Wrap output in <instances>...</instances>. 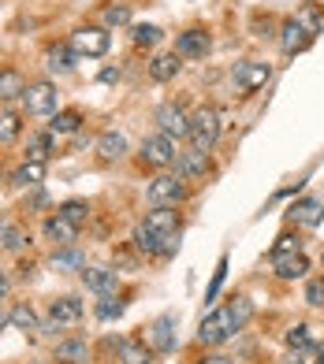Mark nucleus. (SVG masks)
Instances as JSON below:
<instances>
[{
  "label": "nucleus",
  "mask_w": 324,
  "mask_h": 364,
  "mask_svg": "<svg viewBox=\"0 0 324 364\" xmlns=\"http://www.w3.org/2000/svg\"><path fill=\"white\" fill-rule=\"evenodd\" d=\"M175 235H179V212L175 208H153L135 230V245L150 257H168L175 250Z\"/></svg>",
  "instance_id": "nucleus-1"
},
{
  "label": "nucleus",
  "mask_w": 324,
  "mask_h": 364,
  "mask_svg": "<svg viewBox=\"0 0 324 364\" xmlns=\"http://www.w3.org/2000/svg\"><path fill=\"white\" fill-rule=\"evenodd\" d=\"M190 145L194 149H202V153H209V149L216 145L220 138V112L216 108H198L190 115Z\"/></svg>",
  "instance_id": "nucleus-2"
},
{
  "label": "nucleus",
  "mask_w": 324,
  "mask_h": 364,
  "mask_svg": "<svg viewBox=\"0 0 324 364\" xmlns=\"http://www.w3.org/2000/svg\"><path fill=\"white\" fill-rule=\"evenodd\" d=\"M145 197H150L153 208H175L187 201V178L179 175H157L150 182V190H145Z\"/></svg>",
  "instance_id": "nucleus-3"
},
{
  "label": "nucleus",
  "mask_w": 324,
  "mask_h": 364,
  "mask_svg": "<svg viewBox=\"0 0 324 364\" xmlns=\"http://www.w3.org/2000/svg\"><path fill=\"white\" fill-rule=\"evenodd\" d=\"M235 331H239V323H235V316H231V309H213V312L202 320V327H198V342L220 346V342H228Z\"/></svg>",
  "instance_id": "nucleus-4"
},
{
  "label": "nucleus",
  "mask_w": 324,
  "mask_h": 364,
  "mask_svg": "<svg viewBox=\"0 0 324 364\" xmlns=\"http://www.w3.org/2000/svg\"><path fill=\"white\" fill-rule=\"evenodd\" d=\"M272 78V68L268 63H261V60H242V63H235V71H231V86H235V93H257L265 86V82Z\"/></svg>",
  "instance_id": "nucleus-5"
},
{
  "label": "nucleus",
  "mask_w": 324,
  "mask_h": 364,
  "mask_svg": "<svg viewBox=\"0 0 324 364\" xmlns=\"http://www.w3.org/2000/svg\"><path fill=\"white\" fill-rule=\"evenodd\" d=\"M112 45V34L105 26H78L71 34V48L75 56H105Z\"/></svg>",
  "instance_id": "nucleus-6"
},
{
  "label": "nucleus",
  "mask_w": 324,
  "mask_h": 364,
  "mask_svg": "<svg viewBox=\"0 0 324 364\" xmlns=\"http://www.w3.org/2000/svg\"><path fill=\"white\" fill-rule=\"evenodd\" d=\"M175 138H168V134H150L142 141V164L145 168H172L175 164Z\"/></svg>",
  "instance_id": "nucleus-7"
},
{
  "label": "nucleus",
  "mask_w": 324,
  "mask_h": 364,
  "mask_svg": "<svg viewBox=\"0 0 324 364\" xmlns=\"http://www.w3.org/2000/svg\"><path fill=\"white\" fill-rule=\"evenodd\" d=\"M23 105L30 115H56V86L53 82H34L23 93Z\"/></svg>",
  "instance_id": "nucleus-8"
},
{
  "label": "nucleus",
  "mask_w": 324,
  "mask_h": 364,
  "mask_svg": "<svg viewBox=\"0 0 324 364\" xmlns=\"http://www.w3.org/2000/svg\"><path fill=\"white\" fill-rule=\"evenodd\" d=\"M157 127H160V134H168V138H187L190 134V115L179 105H160L157 108Z\"/></svg>",
  "instance_id": "nucleus-9"
},
{
  "label": "nucleus",
  "mask_w": 324,
  "mask_h": 364,
  "mask_svg": "<svg viewBox=\"0 0 324 364\" xmlns=\"http://www.w3.org/2000/svg\"><path fill=\"white\" fill-rule=\"evenodd\" d=\"M83 301L78 297H56V301H48V323L53 327H75L83 323Z\"/></svg>",
  "instance_id": "nucleus-10"
},
{
  "label": "nucleus",
  "mask_w": 324,
  "mask_h": 364,
  "mask_svg": "<svg viewBox=\"0 0 324 364\" xmlns=\"http://www.w3.org/2000/svg\"><path fill=\"white\" fill-rule=\"evenodd\" d=\"M310 41H313V34L305 30L298 19H287L283 26H280V48L287 56H295V53H302V48H310Z\"/></svg>",
  "instance_id": "nucleus-11"
},
{
  "label": "nucleus",
  "mask_w": 324,
  "mask_h": 364,
  "mask_svg": "<svg viewBox=\"0 0 324 364\" xmlns=\"http://www.w3.org/2000/svg\"><path fill=\"white\" fill-rule=\"evenodd\" d=\"M75 235H78V227L75 223H68L60 216V212H53V216L45 220V238L56 245V250H71L75 245Z\"/></svg>",
  "instance_id": "nucleus-12"
},
{
  "label": "nucleus",
  "mask_w": 324,
  "mask_h": 364,
  "mask_svg": "<svg viewBox=\"0 0 324 364\" xmlns=\"http://www.w3.org/2000/svg\"><path fill=\"white\" fill-rule=\"evenodd\" d=\"M205 53H209V34H205V30H183V34L175 38V56L202 60Z\"/></svg>",
  "instance_id": "nucleus-13"
},
{
  "label": "nucleus",
  "mask_w": 324,
  "mask_h": 364,
  "mask_svg": "<svg viewBox=\"0 0 324 364\" xmlns=\"http://www.w3.org/2000/svg\"><path fill=\"white\" fill-rule=\"evenodd\" d=\"M83 283H86V290H93L97 297H108V294H116L120 275L112 272V268H83Z\"/></svg>",
  "instance_id": "nucleus-14"
},
{
  "label": "nucleus",
  "mask_w": 324,
  "mask_h": 364,
  "mask_svg": "<svg viewBox=\"0 0 324 364\" xmlns=\"http://www.w3.org/2000/svg\"><path fill=\"white\" fill-rule=\"evenodd\" d=\"M175 171H179V178H202L209 171V153H202V149H187V153L175 156Z\"/></svg>",
  "instance_id": "nucleus-15"
},
{
  "label": "nucleus",
  "mask_w": 324,
  "mask_h": 364,
  "mask_svg": "<svg viewBox=\"0 0 324 364\" xmlns=\"http://www.w3.org/2000/svg\"><path fill=\"white\" fill-rule=\"evenodd\" d=\"M26 93V78L19 68H0V101H19Z\"/></svg>",
  "instance_id": "nucleus-16"
},
{
  "label": "nucleus",
  "mask_w": 324,
  "mask_h": 364,
  "mask_svg": "<svg viewBox=\"0 0 324 364\" xmlns=\"http://www.w3.org/2000/svg\"><path fill=\"white\" fill-rule=\"evenodd\" d=\"M172 327H175V316H160V320H153V327H150V342H153V350H157V353L175 350Z\"/></svg>",
  "instance_id": "nucleus-17"
},
{
  "label": "nucleus",
  "mask_w": 324,
  "mask_h": 364,
  "mask_svg": "<svg viewBox=\"0 0 324 364\" xmlns=\"http://www.w3.org/2000/svg\"><path fill=\"white\" fill-rule=\"evenodd\" d=\"M123 153H127V138L120 134V130H105V134L97 138V156H101L105 164L120 160Z\"/></svg>",
  "instance_id": "nucleus-18"
},
{
  "label": "nucleus",
  "mask_w": 324,
  "mask_h": 364,
  "mask_svg": "<svg viewBox=\"0 0 324 364\" xmlns=\"http://www.w3.org/2000/svg\"><path fill=\"white\" fill-rule=\"evenodd\" d=\"M291 220L305 223V227H317L324 220V201H317V197H302V201L291 208Z\"/></svg>",
  "instance_id": "nucleus-19"
},
{
  "label": "nucleus",
  "mask_w": 324,
  "mask_h": 364,
  "mask_svg": "<svg viewBox=\"0 0 324 364\" xmlns=\"http://www.w3.org/2000/svg\"><path fill=\"white\" fill-rule=\"evenodd\" d=\"M272 268H276L280 279H302L305 272H310V260H305L302 253H287V257H272Z\"/></svg>",
  "instance_id": "nucleus-20"
},
{
  "label": "nucleus",
  "mask_w": 324,
  "mask_h": 364,
  "mask_svg": "<svg viewBox=\"0 0 324 364\" xmlns=\"http://www.w3.org/2000/svg\"><path fill=\"white\" fill-rule=\"evenodd\" d=\"M86 338H63V342H56V350H53V360H60V364H83L86 360Z\"/></svg>",
  "instance_id": "nucleus-21"
},
{
  "label": "nucleus",
  "mask_w": 324,
  "mask_h": 364,
  "mask_svg": "<svg viewBox=\"0 0 324 364\" xmlns=\"http://www.w3.org/2000/svg\"><path fill=\"white\" fill-rule=\"evenodd\" d=\"M183 56H175V53H164V56H153V63H150V78L153 82H172L175 75L183 71V63H179Z\"/></svg>",
  "instance_id": "nucleus-22"
},
{
  "label": "nucleus",
  "mask_w": 324,
  "mask_h": 364,
  "mask_svg": "<svg viewBox=\"0 0 324 364\" xmlns=\"http://www.w3.org/2000/svg\"><path fill=\"white\" fill-rule=\"evenodd\" d=\"M45 68L71 71V68H75V48H71V45H48V48H45Z\"/></svg>",
  "instance_id": "nucleus-23"
},
{
  "label": "nucleus",
  "mask_w": 324,
  "mask_h": 364,
  "mask_svg": "<svg viewBox=\"0 0 324 364\" xmlns=\"http://www.w3.org/2000/svg\"><path fill=\"white\" fill-rule=\"evenodd\" d=\"M26 242H30V238L23 235V227H19V223H11V220H0V250H8V253H19Z\"/></svg>",
  "instance_id": "nucleus-24"
},
{
  "label": "nucleus",
  "mask_w": 324,
  "mask_h": 364,
  "mask_svg": "<svg viewBox=\"0 0 324 364\" xmlns=\"http://www.w3.org/2000/svg\"><path fill=\"white\" fill-rule=\"evenodd\" d=\"M78 127H83V112H78V108H63V112L53 115V123H48L53 134H75Z\"/></svg>",
  "instance_id": "nucleus-25"
},
{
  "label": "nucleus",
  "mask_w": 324,
  "mask_h": 364,
  "mask_svg": "<svg viewBox=\"0 0 324 364\" xmlns=\"http://www.w3.org/2000/svg\"><path fill=\"white\" fill-rule=\"evenodd\" d=\"M48 153H53V130H45V134H30V138H26V160L45 164Z\"/></svg>",
  "instance_id": "nucleus-26"
},
{
  "label": "nucleus",
  "mask_w": 324,
  "mask_h": 364,
  "mask_svg": "<svg viewBox=\"0 0 324 364\" xmlns=\"http://www.w3.org/2000/svg\"><path fill=\"white\" fill-rule=\"evenodd\" d=\"M19 130H23L19 112H0V145H11L19 138Z\"/></svg>",
  "instance_id": "nucleus-27"
},
{
  "label": "nucleus",
  "mask_w": 324,
  "mask_h": 364,
  "mask_svg": "<svg viewBox=\"0 0 324 364\" xmlns=\"http://www.w3.org/2000/svg\"><path fill=\"white\" fill-rule=\"evenodd\" d=\"M15 182H19V186H38V182H45V164L26 160L23 168L15 171Z\"/></svg>",
  "instance_id": "nucleus-28"
},
{
  "label": "nucleus",
  "mask_w": 324,
  "mask_h": 364,
  "mask_svg": "<svg viewBox=\"0 0 324 364\" xmlns=\"http://www.w3.org/2000/svg\"><path fill=\"white\" fill-rule=\"evenodd\" d=\"M8 320L19 327V331H38V312L30 309V305H15V309L8 312Z\"/></svg>",
  "instance_id": "nucleus-29"
},
{
  "label": "nucleus",
  "mask_w": 324,
  "mask_h": 364,
  "mask_svg": "<svg viewBox=\"0 0 324 364\" xmlns=\"http://www.w3.org/2000/svg\"><path fill=\"white\" fill-rule=\"evenodd\" d=\"M56 212H60V216L68 220V223H75V227H78V223H86V216H90V205H86V201H63Z\"/></svg>",
  "instance_id": "nucleus-30"
},
{
  "label": "nucleus",
  "mask_w": 324,
  "mask_h": 364,
  "mask_svg": "<svg viewBox=\"0 0 324 364\" xmlns=\"http://www.w3.org/2000/svg\"><path fill=\"white\" fill-rule=\"evenodd\" d=\"M116 346H120V353H123V360H127V364H150V350H142L138 342H131V338H120Z\"/></svg>",
  "instance_id": "nucleus-31"
},
{
  "label": "nucleus",
  "mask_w": 324,
  "mask_h": 364,
  "mask_svg": "<svg viewBox=\"0 0 324 364\" xmlns=\"http://www.w3.org/2000/svg\"><path fill=\"white\" fill-rule=\"evenodd\" d=\"M101 19H105V26H127V23H131V8H127V4H108L101 11Z\"/></svg>",
  "instance_id": "nucleus-32"
},
{
  "label": "nucleus",
  "mask_w": 324,
  "mask_h": 364,
  "mask_svg": "<svg viewBox=\"0 0 324 364\" xmlns=\"http://www.w3.org/2000/svg\"><path fill=\"white\" fill-rule=\"evenodd\" d=\"M291 364H324V346L310 342L305 350H295V357H291Z\"/></svg>",
  "instance_id": "nucleus-33"
},
{
  "label": "nucleus",
  "mask_w": 324,
  "mask_h": 364,
  "mask_svg": "<svg viewBox=\"0 0 324 364\" xmlns=\"http://www.w3.org/2000/svg\"><path fill=\"white\" fill-rule=\"evenodd\" d=\"M131 41H135L138 48H153V45L160 41V30H157V26H135V30H131Z\"/></svg>",
  "instance_id": "nucleus-34"
},
{
  "label": "nucleus",
  "mask_w": 324,
  "mask_h": 364,
  "mask_svg": "<svg viewBox=\"0 0 324 364\" xmlns=\"http://www.w3.org/2000/svg\"><path fill=\"white\" fill-rule=\"evenodd\" d=\"M283 342L291 346V350H305V346H310V327H305V323H295V327L287 331Z\"/></svg>",
  "instance_id": "nucleus-35"
},
{
  "label": "nucleus",
  "mask_w": 324,
  "mask_h": 364,
  "mask_svg": "<svg viewBox=\"0 0 324 364\" xmlns=\"http://www.w3.org/2000/svg\"><path fill=\"white\" fill-rule=\"evenodd\" d=\"M295 19H298V23H302L305 30H310V34H317V30L324 26V19H320V15L313 11V4H305V8H302V11L295 15Z\"/></svg>",
  "instance_id": "nucleus-36"
},
{
  "label": "nucleus",
  "mask_w": 324,
  "mask_h": 364,
  "mask_svg": "<svg viewBox=\"0 0 324 364\" xmlns=\"http://www.w3.org/2000/svg\"><path fill=\"white\" fill-rule=\"evenodd\" d=\"M298 235H280L276 245H272V257H287V253H298Z\"/></svg>",
  "instance_id": "nucleus-37"
},
{
  "label": "nucleus",
  "mask_w": 324,
  "mask_h": 364,
  "mask_svg": "<svg viewBox=\"0 0 324 364\" xmlns=\"http://www.w3.org/2000/svg\"><path fill=\"white\" fill-rule=\"evenodd\" d=\"M305 301L313 309H324V279H310L305 283Z\"/></svg>",
  "instance_id": "nucleus-38"
},
{
  "label": "nucleus",
  "mask_w": 324,
  "mask_h": 364,
  "mask_svg": "<svg viewBox=\"0 0 324 364\" xmlns=\"http://www.w3.org/2000/svg\"><path fill=\"white\" fill-rule=\"evenodd\" d=\"M224 272H228V257H220L216 272H213V283H209V290H205V301H213V297L220 294V287H224Z\"/></svg>",
  "instance_id": "nucleus-39"
},
{
  "label": "nucleus",
  "mask_w": 324,
  "mask_h": 364,
  "mask_svg": "<svg viewBox=\"0 0 324 364\" xmlns=\"http://www.w3.org/2000/svg\"><path fill=\"white\" fill-rule=\"evenodd\" d=\"M228 309H231V316H235L239 327L246 323V320H250V312H254V305L246 301V297H231V305H228Z\"/></svg>",
  "instance_id": "nucleus-40"
},
{
  "label": "nucleus",
  "mask_w": 324,
  "mask_h": 364,
  "mask_svg": "<svg viewBox=\"0 0 324 364\" xmlns=\"http://www.w3.org/2000/svg\"><path fill=\"white\" fill-rule=\"evenodd\" d=\"M120 312H123V305H120V301L112 305L108 297H105V305H97V316H101V320H112V316H120Z\"/></svg>",
  "instance_id": "nucleus-41"
},
{
  "label": "nucleus",
  "mask_w": 324,
  "mask_h": 364,
  "mask_svg": "<svg viewBox=\"0 0 324 364\" xmlns=\"http://www.w3.org/2000/svg\"><path fill=\"white\" fill-rule=\"evenodd\" d=\"M202 364H235V360H231V357H205Z\"/></svg>",
  "instance_id": "nucleus-42"
},
{
  "label": "nucleus",
  "mask_w": 324,
  "mask_h": 364,
  "mask_svg": "<svg viewBox=\"0 0 324 364\" xmlns=\"http://www.w3.org/2000/svg\"><path fill=\"white\" fill-rule=\"evenodd\" d=\"M4 294H8V275L0 272V297H4Z\"/></svg>",
  "instance_id": "nucleus-43"
},
{
  "label": "nucleus",
  "mask_w": 324,
  "mask_h": 364,
  "mask_svg": "<svg viewBox=\"0 0 324 364\" xmlns=\"http://www.w3.org/2000/svg\"><path fill=\"white\" fill-rule=\"evenodd\" d=\"M4 323H8V312H4V309H0V327H4Z\"/></svg>",
  "instance_id": "nucleus-44"
},
{
  "label": "nucleus",
  "mask_w": 324,
  "mask_h": 364,
  "mask_svg": "<svg viewBox=\"0 0 324 364\" xmlns=\"http://www.w3.org/2000/svg\"><path fill=\"white\" fill-rule=\"evenodd\" d=\"M310 4H313V0H310Z\"/></svg>",
  "instance_id": "nucleus-45"
}]
</instances>
